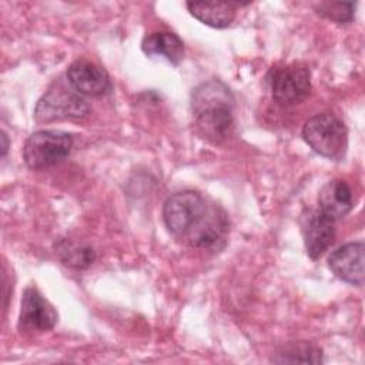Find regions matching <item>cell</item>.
<instances>
[{
    "label": "cell",
    "instance_id": "obj_16",
    "mask_svg": "<svg viewBox=\"0 0 365 365\" xmlns=\"http://www.w3.org/2000/svg\"><path fill=\"white\" fill-rule=\"evenodd\" d=\"M278 364H321L322 351L309 342H289L272 358Z\"/></svg>",
    "mask_w": 365,
    "mask_h": 365
},
{
    "label": "cell",
    "instance_id": "obj_10",
    "mask_svg": "<svg viewBox=\"0 0 365 365\" xmlns=\"http://www.w3.org/2000/svg\"><path fill=\"white\" fill-rule=\"evenodd\" d=\"M328 267L339 279L362 287L364 285V242H348L336 248L328 258Z\"/></svg>",
    "mask_w": 365,
    "mask_h": 365
},
{
    "label": "cell",
    "instance_id": "obj_1",
    "mask_svg": "<svg viewBox=\"0 0 365 365\" xmlns=\"http://www.w3.org/2000/svg\"><path fill=\"white\" fill-rule=\"evenodd\" d=\"M232 96L218 80L202 83L192 94L197 133L212 144L228 138L234 130Z\"/></svg>",
    "mask_w": 365,
    "mask_h": 365
},
{
    "label": "cell",
    "instance_id": "obj_12",
    "mask_svg": "<svg viewBox=\"0 0 365 365\" xmlns=\"http://www.w3.org/2000/svg\"><path fill=\"white\" fill-rule=\"evenodd\" d=\"M335 240V221L322 212H314L304 227V242L311 259L322 257Z\"/></svg>",
    "mask_w": 365,
    "mask_h": 365
},
{
    "label": "cell",
    "instance_id": "obj_3",
    "mask_svg": "<svg viewBox=\"0 0 365 365\" xmlns=\"http://www.w3.org/2000/svg\"><path fill=\"white\" fill-rule=\"evenodd\" d=\"M305 143L319 155L329 160L344 157L348 145V130L344 121L332 113H318L302 127Z\"/></svg>",
    "mask_w": 365,
    "mask_h": 365
},
{
    "label": "cell",
    "instance_id": "obj_13",
    "mask_svg": "<svg viewBox=\"0 0 365 365\" xmlns=\"http://www.w3.org/2000/svg\"><path fill=\"white\" fill-rule=\"evenodd\" d=\"M185 6L191 16L201 23L214 29H225L234 21L237 14L235 7L240 4L220 1H187Z\"/></svg>",
    "mask_w": 365,
    "mask_h": 365
},
{
    "label": "cell",
    "instance_id": "obj_14",
    "mask_svg": "<svg viewBox=\"0 0 365 365\" xmlns=\"http://www.w3.org/2000/svg\"><path fill=\"white\" fill-rule=\"evenodd\" d=\"M141 48L147 56L164 57L174 66H177L184 57V43L171 31H155L147 34L143 38Z\"/></svg>",
    "mask_w": 365,
    "mask_h": 365
},
{
    "label": "cell",
    "instance_id": "obj_7",
    "mask_svg": "<svg viewBox=\"0 0 365 365\" xmlns=\"http://www.w3.org/2000/svg\"><path fill=\"white\" fill-rule=\"evenodd\" d=\"M204 198L198 191L185 190L170 195L163 205V220L167 230L177 238H181L191 220L204 205Z\"/></svg>",
    "mask_w": 365,
    "mask_h": 365
},
{
    "label": "cell",
    "instance_id": "obj_8",
    "mask_svg": "<svg viewBox=\"0 0 365 365\" xmlns=\"http://www.w3.org/2000/svg\"><path fill=\"white\" fill-rule=\"evenodd\" d=\"M68 84L80 94L98 97L110 91L111 81L108 73L98 64L78 58L73 61L66 73Z\"/></svg>",
    "mask_w": 365,
    "mask_h": 365
},
{
    "label": "cell",
    "instance_id": "obj_15",
    "mask_svg": "<svg viewBox=\"0 0 365 365\" xmlns=\"http://www.w3.org/2000/svg\"><path fill=\"white\" fill-rule=\"evenodd\" d=\"M56 252L64 265L74 269H86L96 259V251L86 245L71 240H61L56 244Z\"/></svg>",
    "mask_w": 365,
    "mask_h": 365
},
{
    "label": "cell",
    "instance_id": "obj_6",
    "mask_svg": "<svg viewBox=\"0 0 365 365\" xmlns=\"http://www.w3.org/2000/svg\"><path fill=\"white\" fill-rule=\"evenodd\" d=\"M267 81L272 98L281 106H294L305 100L311 91V73L302 63L275 66L268 71Z\"/></svg>",
    "mask_w": 365,
    "mask_h": 365
},
{
    "label": "cell",
    "instance_id": "obj_5",
    "mask_svg": "<svg viewBox=\"0 0 365 365\" xmlns=\"http://www.w3.org/2000/svg\"><path fill=\"white\" fill-rule=\"evenodd\" d=\"M90 113L86 100L70 86L54 83L37 101L34 118L37 123H51L56 120H78Z\"/></svg>",
    "mask_w": 365,
    "mask_h": 365
},
{
    "label": "cell",
    "instance_id": "obj_17",
    "mask_svg": "<svg viewBox=\"0 0 365 365\" xmlns=\"http://www.w3.org/2000/svg\"><path fill=\"white\" fill-rule=\"evenodd\" d=\"M355 6L356 4L351 1H321L315 6V11L327 20L348 24L354 19Z\"/></svg>",
    "mask_w": 365,
    "mask_h": 365
},
{
    "label": "cell",
    "instance_id": "obj_11",
    "mask_svg": "<svg viewBox=\"0 0 365 365\" xmlns=\"http://www.w3.org/2000/svg\"><path fill=\"white\" fill-rule=\"evenodd\" d=\"M352 205V191L345 180L334 178L328 181L318 194V211L332 221L341 220L349 214Z\"/></svg>",
    "mask_w": 365,
    "mask_h": 365
},
{
    "label": "cell",
    "instance_id": "obj_2",
    "mask_svg": "<svg viewBox=\"0 0 365 365\" xmlns=\"http://www.w3.org/2000/svg\"><path fill=\"white\" fill-rule=\"evenodd\" d=\"M228 231L230 221L225 211L215 202L205 200L180 240L192 248L218 252L227 244Z\"/></svg>",
    "mask_w": 365,
    "mask_h": 365
},
{
    "label": "cell",
    "instance_id": "obj_9",
    "mask_svg": "<svg viewBox=\"0 0 365 365\" xmlns=\"http://www.w3.org/2000/svg\"><path fill=\"white\" fill-rule=\"evenodd\" d=\"M57 322L53 305L34 287L26 288L21 298L19 327L30 331H50Z\"/></svg>",
    "mask_w": 365,
    "mask_h": 365
},
{
    "label": "cell",
    "instance_id": "obj_18",
    "mask_svg": "<svg viewBox=\"0 0 365 365\" xmlns=\"http://www.w3.org/2000/svg\"><path fill=\"white\" fill-rule=\"evenodd\" d=\"M7 150H9V138L6 131H1V155L3 157L7 154Z\"/></svg>",
    "mask_w": 365,
    "mask_h": 365
},
{
    "label": "cell",
    "instance_id": "obj_4",
    "mask_svg": "<svg viewBox=\"0 0 365 365\" xmlns=\"http://www.w3.org/2000/svg\"><path fill=\"white\" fill-rule=\"evenodd\" d=\"M73 143L71 134L61 130L34 131L24 143L23 160L34 171L51 168L68 157Z\"/></svg>",
    "mask_w": 365,
    "mask_h": 365
}]
</instances>
